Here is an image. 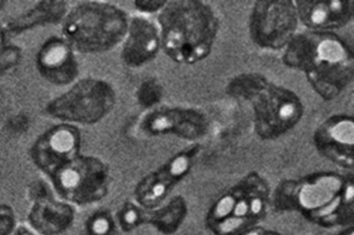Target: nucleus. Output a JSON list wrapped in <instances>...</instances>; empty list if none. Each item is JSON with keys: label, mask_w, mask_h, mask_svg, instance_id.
Masks as SVG:
<instances>
[{"label": "nucleus", "mask_w": 354, "mask_h": 235, "mask_svg": "<svg viewBox=\"0 0 354 235\" xmlns=\"http://www.w3.org/2000/svg\"><path fill=\"white\" fill-rule=\"evenodd\" d=\"M68 10L69 5L66 1H61V0L38 1L21 15L5 22L1 25V28L6 38L17 37L35 28L62 23Z\"/></svg>", "instance_id": "obj_18"}, {"label": "nucleus", "mask_w": 354, "mask_h": 235, "mask_svg": "<svg viewBox=\"0 0 354 235\" xmlns=\"http://www.w3.org/2000/svg\"><path fill=\"white\" fill-rule=\"evenodd\" d=\"M162 50L174 62L193 65L212 54L220 21L209 3L201 0L167 1L158 13Z\"/></svg>", "instance_id": "obj_3"}, {"label": "nucleus", "mask_w": 354, "mask_h": 235, "mask_svg": "<svg viewBox=\"0 0 354 235\" xmlns=\"http://www.w3.org/2000/svg\"><path fill=\"white\" fill-rule=\"evenodd\" d=\"M339 235H354L353 226H351V227L346 229V230L342 232V233H340Z\"/></svg>", "instance_id": "obj_32"}, {"label": "nucleus", "mask_w": 354, "mask_h": 235, "mask_svg": "<svg viewBox=\"0 0 354 235\" xmlns=\"http://www.w3.org/2000/svg\"><path fill=\"white\" fill-rule=\"evenodd\" d=\"M76 219L73 205L53 198L32 204L28 212L29 227L38 235H61L71 228Z\"/></svg>", "instance_id": "obj_17"}, {"label": "nucleus", "mask_w": 354, "mask_h": 235, "mask_svg": "<svg viewBox=\"0 0 354 235\" xmlns=\"http://www.w3.org/2000/svg\"><path fill=\"white\" fill-rule=\"evenodd\" d=\"M5 4H6V2L2 1V0H0V10H3V8H4Z\"/></svg>", "instance_id": "obj_33"}, {"label": "nucleus", "mask_w": 354, "mask_h": 235, "mask_svg": "<svg viewBox=\"0 0 354 235\" xmlns=\"http://www.w3.org/2000/svg\"><path fill=\"white\" fill-rule=\"evenodd\" d=\"M6 41H7V38H6L4 32H3L1 26H0V47L6 44Z\"/></svg>", "instance_id": "obj_31"}, {"label": "nucleus", "mask_w": 354, "mask_h": 235, "mask_svg": "<svg viewBox=\"0 0 354 235\" xmlns=\"http://www.w3.org/2000/svg\"><path fill=\"white\" fill-rule=\"evenodd\" d=\"M116 92L105 80H77L66 92L46 105L47 114L61 123L93 125L106 118L116 103Z\"/></svg>", "instance_id": "obj_6"}, {"label": "nucleus", "mask_w": 354, "mask_h": 235, "mask_svg": "<svg viewBox=\"0 0 354 235\" xmlns=\"http://www.w3.org/2000/svg\"><path fill=\"white\" fill-rule=\"evenodd\" d=\"M30 126V120L24 113H19L8 119L6 123V130L8 134L12 135H21L25 134L29 130Z\"/></svg>", "instance_id": "obj_27"}, {"label": "nucleus", "mask_w": 354, "mask_h": 235, "mask_svg": "<svg viewBox=\"0 0 354 235\" xmlns=\"http://www.w3.org/2000/svg\"><path fill=\"white\" fill-rule=\"evenodd\" d=\"M26 194L28 200L32 204L55 198V192L51 185L41 179H36L30 182L28 186Z\"/></svg>", "instance_id": "obj_25"}, {"label": "nucleus", "mask_w": 354, "mask_h": 235, "mask_svg": "<svg viewBox=\"0 0 354 235\" xmlns=\"http://www.w3.org/2000/svg\"><path fill=\"white\" fill-rule=\"evenodd\" d=\"M313 142L318 153L343 170H353L354 121L351 116L332 115L317 127Z\"/></svg>", "instance_id": "obj_13"}, {"label": "nucleus", "mask_w": 354, "mask_h": 235, "mask_svg": "<svg viewBox=\"0 0 354 235\" xmlns=\"http://www.w3.org/2000/svg\"><path fill=\"white\" fill-rule=\"evenodd\" d=\"M268 79L260 73H243L232 77L226 85L227 95L239 101H249Z\"/></svg>", "instance_id": "obj_20"}, {"label": "nucleus", "mask_w": 354, "mask_h": 235, "mask_svg": "<svg viewBox=\"0 0 354 235\" xmlns=\"http://www.w3.org/2000/svg\"><path fill=\"white\" fill-rule=\"evenodd\" d=\"M248 102L253 109L254 132L264 141L279 139L303 119L304 107L300 96L270 80Z\"/></svg>", "instance_id": "obj_8"}, {"label": "nucleus", "mask_w": 354, "mask_h": 235, "mask_svg": "<svg viewBox=\"0 0 354 235\" xmlns=\"http://www.w3.org/2000/svg\"><path fill=\"white\" fill-rule=\"evenodd\" d=\"M167 1L162 0H138L133 3L135 8L140 11L142 15H149V14L159 13L165 8Z\"/></svg>", "instance_id": "obj_28"}, {"label": "nucleus", "mask_w": 354, "mask_h": 235, "mask_svg": "<svg viewBox=\"0 0 354 235\" xmlns=\"http://www.w3.org/2000/svg\"><path fill=\"white\" fill-rule=\"evenodd\" d=\"M22 60V50L15 44L0 47V79L17 68Z\"/></svg>", "instance_id": "obj_24"}, {"label": "nucleus", "mask_w": 354, "mask_h": 235, "mask_svg": "<svg viewBox=\"0 0 354 235\" xmlns=\"http://www.w3.org/2000/svg\"><path fill=\"white\" fill-rule=\"evenodd\" d=\"M129 16L113 3L82 1L69 8L61 23L62 37L75 52L98 54L123 43Z\"/></svg>", "instance_id": "obj_4"}, {"label": "nucleus", "mask_w": 354, "mask_h": 235, "mask_svg": "<svg viewBox=\"0 0 354 235\" xmlns=\"http://www.w3.org/2000/svg\"><path fill=\"white\" fill-rule=\"evenodd\" d=\"M201 147L199 143H192L143 176L133 192L135 203L145 209L162 205L171 190L190 173Z\"/></svg>", "instance_id": "obj_10"}, {"label": "nucleus", "mask_w": 354, "mask_h": 235, "mask_svg": "<svg viewBox=\"0 0 354 235\" xmlns=\"http://www.w3.org/2000/svg\"><path fill=\"white\" fill-rule=\"evenodd\" d=\"M140 128L151 136L173 135L195 142L207 134L209 123L204 113L198 110L162 107L147 113L141 121Z\"/></svg>", "instance_id": "obj_12"}, {"label": "nucleus", "mask_w": 354, "mask_h": 235, "mask_svg": "<svg viewBox=\"0 0 354 235\" xmlns=\"http://www.w3.org/2000/svg\"><path fill=\"white\" fill-rule=\"evenodd\" d=\"M146 210L135 201L124 203L115 216L118 229L124 234H129L145 225Z\"/></svg>", "instance_id": "obj_21"}, {"label": "nucleus", "mask_w": 354, "mask_h": 235, "mask_svg": "<svg viewBox=\"0 0 354 235\" xmlns=\"http://www.w3.org/2000/svg\"><path fill=\"white\" fill-rule=\"evenodd\" d=\"M11 235H38L32 229L25 225L17 226L16 230Z\"/></svg>", "instance_id": "obj_30"}, {"label": "nucleus", "mask_w": 354, "mask_h": 235, "mask_svg": "<svg viewBox=\"0 0 354 235\" xmlns=\"http://www.w3.org/2000/svg\"><path fill=\"white\" fill-rule=\"evenodd\" d=\"M282 62L306 74L313 90L326 101L337 98L353 83V50L334 32H297L283 49Z\"/></svg>", "instance_id": "obj_2"}, {"label": "nucleus", "mask_w": 354, "mask_h": 235, "mask_svg": "<svg viewBox=\"0 0 354 235\" xmlns=\"http://www.w3.org/2000/svg\"><path fill=\"white\" fill-rule=\"evenodd\" d=\"M16 212L7 204H0V235H11L17 228Z\"/></svg>", "instance_id": "obj_26"}, {"label": "nucleus", "mask_w": 354, "mask_h": 235, "mask_svg": "<svg viewBox=\"0 0 354 235\" xmlns=\"http://www.w3.org/2000/svg\"><path fill=\"white\" fill-rule=\"evenodd\" d=\"M237 235H281L278 233V232L270 230V229H267L264 227H260V226H256V227L249 229V230H246L243 232Z\"/></svg>", "instance_id": "obj_29"}, {"label": "nucleus", "mask_w": 354, "mask_h": 235, "mask_svg": "<svg viewBox=\"0 0 354 235\" xmlns=\"http://www.w3.org/2000/svg\"><path fill=\"white\" fill-rule=\"evenodd\" d=\"M299 23L295 1L259 0L249 15V36L260 49L279 51L295 37Z\"/></svg>", "instance_id": "obj_9"}, {"label": "nucleus", "mask_w": 354, "mask_h": 235, "mask_svg": "<svg viewBox=\"0 0 354 235\" xmlns=\"http://www.w3.org/2000/svg\"><path fill=\"white\" fill-rule=\"evenodd\" d=\"M165 88L156 79L143 80L136 91L138 104L145 110H153L162 101Z\"/></svg>", "instance_id": "obj_22"}, {"label": "nucleus", "mask_w": 354, "mask_h": 235, "mask_svg": "<svg viewBox=\"0 0 354 235\" xmlns=\"http://www.w3.org/2000/svg\"><path fill=\"white\" fill-rule=\"evenodd\" d=\"M82 134L77 126L60 123L36 138L29 150L32 164L44 175L53 174L80 156Z\"/></svg>", "instance_id": "obj_11"}, {"label": "nucleus", "mask_w": 354, "mask_h": 235, "mask_svg": "<svg viewBox=\"0 0 354 235\" xmlns=\"http://www.w3.org/2000/svg\"><path fill=\"white\" fill-rule=\"evenodd\" d=\"M160 50L159 28L145 15L129 19V29L122 43L121 59L129 68H140L153 61Z\"/></svg>", "instance_id": "obj_15"}, {"label": "nucleus", "mask_w": 354, "mask_h": 235, "mask_svg": "<svg viewBox=\"0 0 354 235\" xmlns=\"http://www.w3.org/2000/svg\"><path fill=\"white\" fill-rule=\"evenodd\" d=\"M299 22L307 30L333 32L353 21L354 2L351 0H300L295 1Z\"/></svg>", "instance_id": "obj_16"}, {"label": "nucleus", "mask_w": 354, "mask_h": 235, "mask_svg": "<svg viewBox=\"0 0 354 235\" xmlns=\"http://www.w3.org/2000/svg\"><path fill=\"white\" fill-rule=\"evenodd\" d=\"M35 63L40 76L52 85H72L79 76L76 52L62 36H51L41 44Z\"/></svg>", "instance_id": "obj_14"}, {"label": "nucleus", "mask_w": 354, "mask_h": 235, "mask_svg": "<svg viewBox=\"0 0 354 235\" xmlns=\"http://www.w3.org/2000/svg\"><path fill=\"white\" fill-rule=\"evenodd\" d=\"M49 178L55 194L73 206L100 203L106 198L111 186V171L106 163L99 157L82 154Z\"/></svg>", "instance_id": "obj_7"}, {"label": "nucleus", "mask_w": 354, "mask_h": 235, "mask_svg": "<svg viewBox=\"0 0 354 235\" xmlns=\"http://www.w3.org/2000/svg\"><path fill=\"white\" fill-rule=\"evenodd\" d=\"M118 229L115 216L106 210L93 212L84 225L86 235H115Z\"/></svg>", "instance_id": "obj_23"}, {"label": "nucleus", "mask_w": 354, "mask_h": 235, "mask_svg": "<svg viewBox=\"0 0 354 235\" xmlns=\"http://www.w3.org/2000/svg\"><path fill=\"white\" fill-rule=\"evenodd\" d=\"M271 193L268 181L250 172L213 203L205 225L214 235H237L256 227L267 217Z\"/></svg>", "instance_id": "obj_5"}, {"label": "nucleus", "mask_w": 354, "mask_h": 235, "mask_svg": "<svg viewBox=\"0 0 354 235\" xmlns=\"http://www.w3.org/2000/svg\"><path fill=\"white\" fill-rule=\"evenodd\" d=\"M187 214V201L177 195L156 208L147 209L145 225L151 226L160 234L174 235L184 225Z\"/></svg>", "instance_id": "obj_19"}, {"label": "nucleus", "mask_w": 354, "mask_h": 235, "mask_svg": "<svg viewBox=\"0 0 354 235\" xmlns=\"http://www.w3.org/2000/svg\"><path fill=\"white\" fill-rule=\"evenodd\" d=\"M270 207L276 212H297L323 228L353 225V175L315 172L298 179H285L271 193Z\"/></svg>", "instance_id": "obj_1"}]
</instances>
